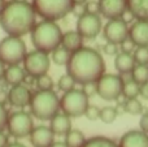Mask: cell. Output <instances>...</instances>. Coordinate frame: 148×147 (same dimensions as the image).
Segmentation results:
<instances>
[{"instance_id": "1", "label": "cell", "mask_w": 148, "mask_h": 147, "mask_svg": "<svg viewBox=\"0 0 148 147\" xmlns=\"http://www.w3.org/2000/svg\"><path fill=\"white\" fill-rule=\"evenodd\" d=\"M66 72L75 83H94L105 73V63L100 52L91 47H81L72 52L66 64Z\"/></svg>"}, {"instance_id": "2", "label": "cell", "mask_w": 148, "mask_h": 147, "mask_svg": "<svg viewBox=\"0 0 148 147\" xmlns=\"http://www.w3.org/2000/svg\"><path fill=\"white\" fill-rule=\"evenodd\" d=\"M36 13L33 4L25 0H14L4 7L0 13V26L13 36H23L35 26Z\"/></svg>"}, {"instance_id": "3", "label": "cell", "mask_w": 148, "mask_h": 147, "mask_svg": "<svg viewBox=\"0 0 148 147\" xmlns=\"http://www.w3.org/2000/svg\"><path fill=\"white\" fill-rule=\"evenodd\" d=\"M30 34L35 49L43 51L46 54H51L53 49L61 46L62 31L56 21L43 20L42 22L35 23Z\"/></svg>"}, {"instance_id": "4", "label": "cell", "mask_w": 148, "mask_h": 147, "mask_svg": "<svg viewBox=\"0 0 148 147\" xmlns=\"http://www.w3.org/2000/svg\"><path fill=\"white\" fill-rule=\"evenodd\" d=\"M31 113L42 121L51 120L60 111V99L53 90H39L30 100Z\"/></svg>"}, {"instance_id": "5", "label": "cell", "mask_w": 148, "mask_h": 147, "mask_svg": "<svg viewBox=\"0 0 148 147\" xmlns=\"http://www.w3.org/2000/svg\"><path fill=\"white\" fill-rule=\"evenodd\" d=\"M35 13L43 20L57 21L73 10V0H33Z\"/></svg>"}, {"instance_id": "6", "label": "cell", "mask_w": 148, "mask_h": 147, "mask_svg": "<svg viewBox=\"0 0 148 147\" xmlns=\"http://www.w3.org/2000/svg\"><path fill=\"white\" fill-rule=\"evenodd\" d=\"M26 54V44L21 36L8 35L0 41V60L5 65H20Z\"/></svg>"}, {"instance_id": "7", "label": "cell", "mask_w": 148, "mask_h": 147, "mask_svg": "<svg viewBox=\"0 0 148 147\" xmlns=\"http://www.w3.org/2000/svg\"><path fill=\"white\" fill-rule=\"evenodd\" d=\"M88 106V96L84 94L83 90L73 89V90L64 93L62 98L60 99V109L70 119L84 116V112Z\"/></svg>"}, {"instance_id": "8", "label": "cell", "mask_w": 148, "mask_h": 147, "mask_svg": "<svg viewBox=\"0 0 148 147\" xmlns=\"http://www.w3.org/2000/svg\"><path fill=\"white\" fill-rule=\"evenodd\" d=\"M95 83H96V94L104 100L113 102L122 95L123 78L118 74L104 73Z\"/></svg>"}, {"instance_id": "9", "label": "cell", "mask_w": 148, "mask_h": 147, "mask_svg": "<svg viewBox=\"0 0 148 147\" xmlns=\"http://www.w3.org/2000/svg\"><path fill=\"white\" fill-rule=\"evenodd\" d=\"M7 129L14 138H25L30 135L34 129V121L30 113L25 111H17L8 116Z\"/></svg>"}, {"instance_id": "10", "label": "cell", "mask_w": 148, "mask_h": 147, "mask_svg": "<svg viewBox=\"0 0 148 147\" xmlns=\"http://www.w3.org/2000/svg\"><path fill=\"white\" fill-rule=\"evenodd\" d=\"M22 63L25 72L33 78L46 74L49 69V65H51V60H49L48 54L39 51V49L26 54Z\"/></svg>"}, {"instance_id": "11", "label": "cell", "mask_w": 148, "mask_h": 147, "mask_svg": "<svg viewBox=\"0 0 148 147\" xmlns=\"http://www.w3.org/2000/svg\"><path fill=\"white\" fill-rule=\"evenodd\" d=\"M101 18L99 14L84 12L77 21V31L82 35L83 39H95L101 31Z\"/></svg>"}, {"instance_id": "12", "label": "cell", "mask_w": 148, "mask_h": 147, "mask_svg": "<svg viewBox=\"0 0 148 147\" xmlns=\"http://www.w3.org/2000/svg\"><path fill=\"white\" fill-rule=\"evenodd\" d=\"M103 35L109 43L121 44L126 38H129V25L122 17L112 18L105 23L103 29Z\"/></svg>"}, {"instance_id": "13", "label": "cell", "mask_w": 148, "mask_h": 147, "mask_svg": "<svg viewBox=\"0 0 148 147\" xmlns=\"http://www.w3.org/2000/svg\"><path fill=\"white\" fill-rule=\"evenodd\" d=\"M100 13L108 20L121 18L126 13V0H99Z\"/></svg>"}, {"instance_id": "14", "label": "cell", "mask_w": 148, "mask_h": 147, "mask_svg": "<svg viewBox=\"0 0 148 147\" xmlns=\"http://www.w3.org/2000/svg\"><path fill=\"white\" fill-rule=\"evenodd\" d=\"M129 38L136 47H148V20H136L129 27Z\"/></svg>"}, {"instance_id": "15", "label": "cell", "mask_w": 148, "mask_h": 147, "mask_svg": "<svg viewBox=\"0 0 148 147\" xmlns=\"http://www.w3.org/2000/svg\"><path fill=\"white\" fill-rule=\"evenodd\" d=\"M31 91L29 90L26 86L21 85H16L12 86V89L8 93V102L12 104L13 107H17V108H23V107L29 106L31 100Z\"/></svg>"}, {"instance_id": "16", "label": "cell", "mask_w": 148, "mask_h": 147, "mask_svg": "<svg viewBox=\"0 0 148 147\" xmlns=\"http://www.w3.org/2000/svg\"><path fill=\"white\" fill-rule=\"evenodd\" d=\"M30 142L34 147H51L55 134L48 126H36L30 133Z\"/></svg>"}, {"instance_id": "17", "label": "cell", "mask_w": 148, "mask_h": 147, "mask_svg": "<svg viewBox=\"0 0 148 147\" xmlns=\"http://www.w3.org/2000/svg\"><path fill=\"white\" fill-rule=\"evenodd\" d=\"M118 147H148V134L143 130H129L121 137Z\"/></svg>"}, {"instance_id": "18", "label": "cell", "mask_w": 148, "mask_h": 147, "mask_svg": "<svg viewBox=\"0 0 148 147\" xmlns=\"http://www.w3.org/2000/svg\"><path fill=\"white\" fill-rule=\"evenodd\" d=\"M49 121H51L49 128H51V130L53 132L55 135H65L72 129V120L65 113H60L59 112Z\"/></svg>"}, {"instance_id": "19", "label": "cell", "mask_w": 148, "mask_h": 147, "mask_svg": "<svg viewBox=\"0 0 148 147\" xmlns=\"http://www.w3.org/2000/svg\"><path fill=\"white\" fill-rule=\"evenodd\" d=\"M135 67V60L133 54L129 52H118L114 57V68L120 74H130Z\"/></svg>"}, {"instance_id": "20", "label": "cell", "mask_w": 148, "mask_h": 147, "mask_svg": "<svg viewBox=\"0 0 148 147\" xmlns=\"http://www.w3.org/2000/svg\"><path fill=\"white\" fill-rule=\"evenodd\" d=\"M126 9L135 20H148V0H126Z\"/></svg>"}, {"instance_id": "21", "label": "cell", "mask_w": 148, "mask_h": 147, "mask_svg": "<svg viewBox=\"0 0 148 147\" xmlns=\"http://www.w3.org/2000/svg\"><path fill=\"white\" fill-rule=\"evenodd\" d=\"M61 46L69 52H74L83 47V38L77 30H69L66 33H62Z\"/></svg>"}, {"instance_id": "22", "label": "cell", "mask_w": 148, "mask_h": 147, "mask_svg": "<svg viewBox=\"0 0 148 147\" xmlns=\"http://www.w3.org/2000/svg\"><path fill=\"white\" fill-rule=\"evenodd\" d=\"M4 80L10 86L21 85L26 80V72L20 65H8V68H5Z\"/></svg>"}, {"instance_id": "23", "label": "cell", "mask_w": 148, "mask_h": 147, "mask_svg": "<svg viewBox=\"0 0 148 147\" xmlns=\"http://www.w3.org/2000/svg\"><path fill=\"white\" fill-rule=\"evenodd\" d=\"M81 147H118V143H116L110 138L97 135V137H92L86 139Z\"/></svg>"}, {"instance_id": "24", "label": "cell", "mask_w": 148, "mask_h": 147, "mask_svg": "<svg viewBox=\"0 0 148 147\" xmlns=\"http://www.w3.org/2000/svg\"><path fill=\"white\" fill-rule=\"evenodd\" d=\"M84 134L78 129H70L65 134V143L68 147H81L84 143Z\"/></svg>"}, {"instance_id": "25", "label": "cell", "mask_w": 148, "mask_h": 147, "mask_svg": "<svg viewBox=\"0 0 148 147\" xmlns=\"http://www.w3.org/2000/svg\"><path fill=\"white\" fill-rule=\"evenodd\" d=\"M51 54H52V61H53L56 65H60V67H61V65H66L68 64L72 52H69L66 48H64L62 46H59L56 49H53Z\"/></svg>"}, {"instance_id": "26", "label": "cell", "mask_w": 148, "mask_h": 147, "mask_svg": "<svg viewBox=\"0 0 148 147\" xmlns=\"http://www.w3.org/2000/svg\"><path fill=\"white\" fill-rule=\"evenodd\" d=\"M139 87L140 85L136 83L135 81L131 78L129 81H123V87H122V96L125 99L136 98L139 95Z\"/></svg>"}, {"instance_id": "27", "label": "cell", "mask_w": 148, "mask_h": 147, "mask_svg": "<svg viewBox=\"0 0 148 147\" xmlns=\"http://www.w3.org/2000/svg\"><path fill=\"white\" fill-rule=\"evenodd\" d=\"M131 77L136 83L142 85L144 82H148V65L144 64H135L134 69L131 70Z\"/></svg>"}, {"instance_id": "28", "label": "cell", "mask_w": 148, "mask_h": 147, "mask_svg": "<svg viewBox=\"0 0 148 147\" xmlns=\"http://www.w3.org/2000/svg\"><path fill=\"white\" fill-rule=\"evenodd\" d=\"M123 109L125 112H127L129 115H140L143 112V106H142L140 100H138L136 98H131V99H126L125 103H123Z\"/></svg>"}, {"instance_id": "29", "label": "cell", "mask_w": 148, "mask_h": 147, "mask_svg": "<svg viewBox=\"0 0 148 147\" xmlns=\"http://www.w3.org/2000/svg\"><path fill=\"white\" fill-rule=\"evenodd\" d=\"M118 116V111L114 107H104L100 109L99 119L101 120L104 124H112Z\"/></svg>"}, {"instance_id": "30", "label": "cell", "mask_w": 148, "mask_h": 147, "mask_svg": "<svg viewBox=\"0 0 148 147\" xmlns=\"http://www.w3.org/2000/svg\"><path fill=\"white\" fill-rule=\"evenodd\" d=\"M57 86H59V89L61 91H64V93H66V91H70L74 89V86H75V81H74V78L72 77L70 74H64L60 77L59 82H57Z\"/></svg>"}, {"instance_id": "31", "label": "cell", "mask_w": 148, "mask_h": 147, "mask_svg": "<svg viewBox=\"0 0 148 147\" xmlns=\"http://www.w3.org/2000/svg\"><path fill=\"white\" fill-rule=\"evenodd\" d=\"M133 56L135 64L148 65V47H135Z\"/></svg>"}, {"instance_id": "32", "label": "cell", "mask_w": 148, "mask_h": 147, "mask_svg": "<svg viewBox=\"0 0 148 147\" xmlns=\"http://www.w3.org/2000/svg\"><path fill=\"white\" fill-rule=\"evenodd\" d=\"M35 82H36V86H38L39 90H52V89H53V80H52L47 73L43 76L36 77Z\"/></svg>"}, {"instance_id": "33", "label": "cell", "mask_w": 148, "mask_h": 147, "mask_svg": "<svg viewBox=\"0 0 148 147\" xmlns=\"http://www.w3.org/2000/svg\"><path fill=\"white\" fill-rule=\"evenodd\" d=\"M84 12L87 13H92V14H99L100 13V7H99V1L95 0H87L84 3Z\"/></svg>"}, {"instance_id": "34", "label": "cell", "mask_w": 148, "mask_h": 147, "mask_svg": "<svg viewBox=\"0 0 148 147\" xmlns=\"http://www.w3.org/2000/svg\"><path fill=\"white\" fill-rule=\"evenodd\" d=\"M99 115H100V109L96 106H88L86 112H84V116L88 120H91V121H95V120L99 119Z\"/></svg>"}, {"instance_id": "35", "label": "cell", "mask_w": 148, "mask_h": 147, "mask_svg": "<svg viewBox=\"0 0 148 147\" xmlns=\"http://www.w3.org/2000/svg\"><path fill=\"white\" fill-rule=\"evenodd\" d=\"M7 121H8V112L5 109L4 104L0 103V132L7 128Z\"/></svg>"}, {"instance_id": "36", "label": "cell", "mask_w": 148, "mask_h": 147, "mask_svg": "<svg viewBox=\"0 0 148 147\" xmlns=\"http://www.w3.org/2000/svg\"><path fill=\"white\" fill-rule=\"evenodd\" d=\"M120 47H121V51L122 52H129V54H131V52H134L136 46L134 44V42L131 41L130 38H126L125 41L120 44Z\"/></svg>"}, {"instance_id": "37", "label": "cell", "mask_w": 148, "mask_h": 147, "mask_svg": "<svg viewBox=\"0 0 148 147\" xmlns=\"http://www.w3.org/2000/svg\"><path fill=\"white\" fill-rule=\"evenodd\" d=\"M104 52L109 56H113V55H117L118 54V44L114 43H109L107 42V44L104 46Z\"/></svg>"}, {"instance_id": "38", "label": "cell", "mask_w": 148, "mask_h": 147, "mask_svg": "<svg viewBox=\"0 0 148 147\" xmlns=\"http://www.w3.org/2000/svg\"><path fill=\"white\" fill-rule=\"evenodd\" d=\"M82 90L84 91V94H86L87 96H92L96 94V83H86V85H83V89Z\"/></svg>"}, {"instance_id": "39", "label": "cell", "mask_w": 148, "mask_h": 147, "mask_svg": "<svg viewBox=\"0 0 148 147\" xmlns=\"http://www.w3.org/2000/svg\"><path fill=\"white\" fill-rule=\"evenodd\" d=\"M140 130H143L144 133H147L148 134V112L144 115H142L140 117Z\"/></svg>"}, {"instance_id": "40", "label": "cell", "mask_w": 148, "mask_h": 147, "mask_svg": "<svg viewBox=\"0 0 148 147\" xmlns=\"http://www.w3.org/2000/svg\"><path fill=\"white\" fill-rule=\"evenodd\" d=\"M139 95L143 99L148 100V82H144L140 85V87H139Z\"/></svg>"}, {"instance_id": "41", "label": "cell", "mask_w": 148, "mask_h": 147, "mask_svg": "<svg viewBox=\"0 0 148 147\" xmlns=\"http://www.w3.org/2000/svg\"><path fill=\"white\" fill-rule=\"evenodd\" d=\"M8 145V137L3 132H0V147H7Z\"/></svg>"}, {"instance_id": "42", "label": "cell", "mask_w": 148, "mask_h": 147, "mask_svg": "<svg viewBox=\"0 0 148 147\" xmlns=\"http://www.w3.org/2000/svg\"><path fill=\"white\" fill-rule=\"evenodd\" d=\"M4 73H5V64L0 60V80L4 78Z\"/></svg>"}, {"instance_id": "43", "label": "cell", "mask_w": 148, "mask_h": 147, "mask_svg": "<svg viewBox=\"0 0 148 147\" xmlns=\"http://www.w3.org/2000/svg\"><path fill=\"white\" fill-rule=\"evenodd\" d=\"M4 102H8V94L0 91V103L4 104Z\"/></svg>"}, {"instance_id": "44", "label": "cell", "mask_w": 148, "mask_h": 147, "mask_svg": "<svg viewBox=\"0 0 148 147\" xmlns=\"http://www.w3.org/2000/svg\"><path fill=\"white\" fill-rule=\"evenodd\" d=\"M51 147H68L65 142H53L51 145Z\"/></svg>"}, {"instance_id": "45", "label": "cell", "mask_w": 148, "mask_h": 147, "mask_svg": "<svg viewBox=\"0 0 148 147\" xmlns=\"http://www.w3.org/2000/svg\"><path fill=\"white\" fill-rule=\"evenodd\" d=\"M7 147H26V146H23L22 143H17V142H14V143H9V145H7Z\"/></svg>"}, {"instance_id": "46", "label": "cell", "mask_w": 148, "mask_h": 147, "mask_svg": "<svg viewBox=\"0 0 148 147\" xmlns=\"http://www.w3.org/2000/svg\"><path fill=\"white\" fill-rule=\"evenodd\" d=\"M87 0H73V3L74 4H84Z\"/></svg>"}, {"instance_id": "47", "label": "cell", "mask_w": 148, "mask_h": 147, "mask_svg": "<svg viewBox=\"0 0 148 147\" xmlns=\"http://www.w3.org/2000/svg\"><path fill=\"white\" fill-rule=\"evenodd\" d=\"M4 7H5V4L3 3V0H0V13H1V10L4 9Z\"/></svg>"}, {"instance_id": "48", "label": "cell", "mask_w": 148, "mask_h": 147, "mask_svg": "<svg viewBox=\"0 0 148 147\" xmlns=\"http://www.w3.org/2000/svg\"><path fill=\"white\" fill-rule=\"evenodd\" d=\"M13 1H14V0H3V3H4L5 5H7V4H9V3H13Z\"/></svg>"}]
</instances>
